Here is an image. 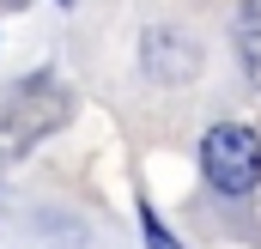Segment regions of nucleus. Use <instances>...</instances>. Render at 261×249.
Returning <instances> with one entry per match:
<instances>
[{"label": "nucleus", "mask_w": 261, "mask_h": 249, "mask_svg": "<svg viewBox=\"0 0 261 249\" xmlns=\"http://www.w3.org/2000/svg\"><path fill=\"white\" fill-rule=\"evenodd\" d=\"M73 122V91L55 79H31L24 91H12V104L0 110V128L12 140H49Z\"/></svg>", "instance_id": "obj_2"}, {"label": "nucleus", "mask_w": 261, "mask_h": 249, "mask_svg": "<svg viewBox=\"0 0 261 249\" xmlns=\"http://www.w3.org/2000/svg\"><path fill=\"white\" fill-rule=\"evenodd\" d=\"M61 6H73V0H61Z\"/></svg>", "instance_id": "obj_4"}, {"label": "nucleus", "mask_w": 261, "mask_h": 249, "mask_svg": "<svg viewBox=\"0 0 261 249\" xmlns=\"http://www.w3.org/2000/svg\"><path fill=\"white\" fill-rule=\"evenodd\" d=\"M140 231H146V249H182L164 225H158V213H152V207H140Z\"/></svg>", "instance_id": "obj_3"}, {"label": "nucleus", "mask_w": 261, "mask_h": 249, "mask_svg": "<svg viewBox=\"0 0 261 249\" xmlns=\"http://www.w3.org/2000/svg\"><path fill=\"white\" fill-rule=\"evenodd\" d=\"M200 164H206L213 188H225V194H249V188L261 183V134L243 128V122L206 128V140H200Z\"/></svg>", "instance_id": "obj_1"}]
</instances>
